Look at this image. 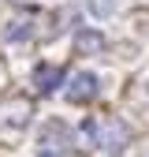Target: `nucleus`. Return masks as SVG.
I'll return each mask as SVG.
<instances>
[{
  "instance_id": "nucleus-9",
  "label": "nucleus",
  "mask_w": 149,
  "mask_h": 157,
  "mask_svg": "<svg viewBox=\"0 0 149 157\" xmlns=\"http://www.w3.org/2000/svg\"><path fill=\"white\" fill-rule=\"evenodd\" d=\"M119 8V0H89V11L97 15V19H108V15H116Z\"/></svg>"
},
{
  "instance_id": "nucleus-7",
  "label": "nucleus",
  "mask_w": 149,
  "mask_h": 157,
  "mask_svg": "<svg viewBox=\"0 0 149 157\" xmlns=\"http://www.w3.org/2000/svg\"><path fill=\"white\" fill-rule=\"evenodd\" d=\"M86 150H101V120L97 116H86V120L78 124V135H74Z\"/></svg>"
},
{
  "instance_id": "nucleus-4",
  "label": "nucleus",
  "mask_w": 149,
  "mask_h": 157,
  "mask_svg": "<svg viewBox=\"0 0 149 157\" xmlns=\"http://www.w3.org/2000/svg\"><path fill=\"white\" fill-rule=\"evenodd\" d=\"M97 97V75L93 71H74L71 75V86H67V101L71 105H86Z\"/></svg>"
},
{
  "instance_id": "nucleus-2",
  "label": "nucleus",
  "mask_w": 149,
  "mask_h": 157,
  "mask_svg": "<svg viewBox=\"0 0 149 157\" xmlns=\"http://www.w3.org/2000/svg\"><path fill=\"white\" fill-rule=\"evenodd\" d=\"M71 142H74V131L64 120H56V116L45 120L41 131H37V153H41V157H64L71 150Z\"/></svg>"
},
{
  "instance_id": "nucleus-3",
  "label": "nucleus",
  "mask_w": 149,
  "mask_h": 157,
  "mask_svg": "<svg viewBox=\"0 0 149 157\" xmlns=\"http://www.w3.org/2000/svg\"><path fill=\"white\" fill-rule=\"evenodd\" d=\"M101 146H104V153L119 157V153L130 146V131H127V124L116 120V116H104V120H101Z\"/></svg>"
},
{
  "instance_id": "nucleus-6",
  "label": "nucleus",
  "mask_w": 149,
  "mask_h": 157,
  "mask_svg": "<svg viewBox=\"0 0 149 157\" xmlns=\"http://www.w3.org/2000/svg\"><path fill=\"white\" fill-rule=\"evenodd\" d=\"M34 82L41 94H52L56 86H64V67H56V64H37L34 67Z\"/></svg>"
},
{
  "instance_id": "nucleus-8",
  "label": "nucleus",
  "mask_w": 149,
  "mask_h": 157,
  "mask_svg": "<svg viewBox=\"0 0 149 157\" xmlns=\"http://www.w3.org/2000/svg\"><path fill=\"white\" fill-rule=\"evenodd\" d=\"M101 49H104L101 30H78V34H74V52L89 56V52H101Z\"/></svg>"
},
{
  "instance_id": "nucleus-1",
  "label": "nucleus",
  "mask_w": 149,
  "mask_h": 157,
  "mask_svg": "<svg viewBox=\"0 0 149 157\" xmlns=\"http://www.w3.org/2000/svg\"><path fill=\"white\" fill-rule=\"evenodd\" d=\"M30 116H34V105L26 97H4V101H0V139L4 142L19 139V135L30 127Z\"/></svg>"
},
{
  "instance_id": "nucleus-5",
  "label": "nucleus",
  "mask_w": 149,
  "mask_h": 157,
  "mask_svg": "<svg viewBox=\"0 0 149 157\" xmlns=\"http://www.w3.org/2000/svg\"><path fill=\"white\" fill-rule=\"evenodd\" d=\"M34 30H37V15L34 11H15L4 23V37L8 41H26V37H34Z\"/></svg>"
}]
</instances>
